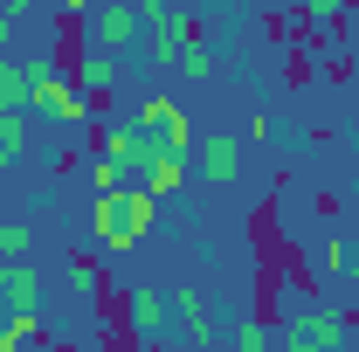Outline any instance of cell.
<instances>
[{"mask_svg": "<svg viewBox=\"0 0 359 352\" xmlns=\"http://www.w3.org/2000/svg\"><path fill=\"white\" fill-rule=\"evenodd\" d=\"M152 221H159V194H145V187H111V194H97V208H90V235H97L104 256H132L138 242L152 235Z\"/></svg>", "mask_w": 359, "mask_h": 352, "instance_id": "cell-1", "label": "cell"}, {"mask_svg": "<svg viewBox=\"0 0 359 352\" xmlns=\"http://www.w3.org/2000/svg\"><path fill=\"white\" fill-rule=\"evenodd\" d=\"M28 104L48 111L55 125H90L97 118V104H90V90L76 76H62L55 62H28Z\"/></svg>", "mask_w": 359, "mask_h": 352, "instance_id": "cell-2", "label": "cell"}, {"mask_svg": "<svg viewBox=\"0 0 359 352\" xmlns=\"http://www.w3.org/2000/svg\"><path fill=\"white\" fill-rule=\"evenodd\" d=\"M194 35V21L180 14V7H166V0H138V55L145 62H180V42Z\"/></svg>", "mask_w": 359, "mask_h": 352, "instance_id": "cell-3", "label": "cell"}, {"mask_svg": "<svg viewBox=\"0 0 359 352\" xmlns=\"http://www.w3.org/2000/svg\"><path fill=\"white\" fill-rule=\"evenodd\" d=\"M132 125L145 132V145H152V152H194V118L180 111L173 97H138Z\"/></svg>", "mask_w": 359, "mask_h": 352, "instance_id": "cell-4", "label": "cell"}, {"mask_svg": "<svg viewBox=\"0 0 359 352\" xmlns=\"http://www.w3.org/2000/svg\"><path fill=\"white\" fill-rule=\"evenodd\" d=\"M283 352H346V325H339V311H304V318H290Z\"/></svg>", "mask_w": 359, "mask_h": 352, "instance_id": "cell-5", "label": "cell"}, {"mask_svg": "<svg viewBox=\"0 0 359 352\" xmlns=\"http://www.w3.org/2000/svg\"><path fill=\"white\" fill-rule=\"evenodd\" d=\"M90 42H97V48H125V42H138V7H125V0L90 7Z\"/></svg>", "mask_w": 359, "mask_h": 352, "instance_id": "cell-6", "label": "cell"}, {"mask_svg": "<svg viewBox=\"0 0 359 352\" xmlns=\"http://www.w3.org/2000/svg\"><path fill=\"white\" fill-rule=\"evenodd\" d=\"M104 152H111V159H118L125 173H145V166L159 159V152L145 145V132H138L132 118H111V125H104Z\"/></svg>", "mask_w": 359, "mask_h": 352, "instance_id": "cell-7", "label": "cell"}, {"mask_svg": "<svg viewBox=\"0 0 359 352\" xmlns=\"http://www.w3.org/2000/svg\"><path fill=\"white\" fill-rule=\"evenodd\" d=\"M166 311H173V290H159V283L132 290V332L138 339H159L166 332Z\"/></svg>", "mask_w": 359, "mask_h": 352, "instance_id": "cell-8", "label": "cell"}, {"mask_svg": "<svg viewBox=\"0 0 359 352\" xmlns=\"http://www.w3.org/2000/svg\"><path fill=\"white\" fill-rule=\"evenodd\" d=\"M0 297H7V311H42V276L28 263H7L0 269Z\"/></svg>", "mask_w": 359, "mask_h": 352, "instance_id": "cell-9", "label": "cell"}, {"mask_svg": "<svg viewBox=\"0 0 359 352\" xmlns=\"http://www.w3.org/2000/svg\"><path fill=\"white\" fill-rule=\"evenodd\" d=\"M201 173L215 180V187H228V180L242 173V145H235V138H208V145H201Z\"/></svg>", "mask_w": 359, "mask_h": 352, "instance_id": "cell-10", "label": "cell"}, {"mask_svg": "<svg viewBox=\"0 0 359 352\" xmlns=\"http://www.w3.org/2000/svg\"><path fill=\"white\" fill-rule=\"evenodd\" d=\"M180 180H187V152H159V159H152V166L138 173V187L166 201V194H180Z\"/></svg>", "mask_w": 359, "mask_h": 352, "instance_id": "cell-11", "label": "cell"}, {"mask_svg": "<svg viewBox=\"0 0 359 352\" xmlns=\"http://www.w3.org/2000/svg\"><path fill=\"white\" fill-rule=\"evenodd\" d=\"M173 318H187V339H194V346H208V339H215V325H208V304H201V290H173Z\"/></svg>", "mask_w": 359, "mask_h": 352, "instance_id": "cell-12", "label": "cell"}, {"mask_svg": "<svg viewBox=\"0 0 359 352\" xmlns=\"http://www.w3.org/2000/svg\"><path fill=\"white\" fill-rule=\"evenodd\" d=\"M76 83H83L90 97H97V90H111V83H118V48H97V42H90V55H83V76H76Z\"/></svg>", "mask_w": 359, "mask_h": 352, "instance_id": "cell-13", "label": "cell"}, {"mask_svg": "<svg viewBox=\"0 0 359 352\" xmlns=\"http://www.w3.org/2000/svg\"><path fill=\"white\" fill-rule=\"evenodd\" d=\"M21 104H28V62L0 55V111H21Z\"/></svg>", "mask_w": 359, "mask_h": 352, "instance_id": "cell-14", "label": "cell"}, {"mask_svg": "<svg viewBox=\"0 0 359 352\" xmlns=\"http://www.w3.org/2000/svg\"><path fill=\"white\" fill-rule=\"evenodd\" d=\"M28 152V118L21 111H0V166H14Z\"/></svg>", "mask_w": 359, "mask_h": 352, "instance_id": "cell-15", "label": "cell"}, {"mask_svg": "<svg viewBox=\"0 0 359 352\" xmlns=\"http://www.w3.org/2000/svg\"><path fill=\"white\" fill-rule=\"evenodd\" d=\"M35 249V221H0V263H21Z\"/></svg>", "mask_w": 359, "mask_h": 352, "instance_id": "cell-16", "label": "cell"}, {"mask_svg": "<svg viewBox=\"0 0 359 352\" xmlns=\"http://www.w3.org/2000/svg\"><path fill=\"white\" fill-rule=\"evenodd\" d=\"M28 339H35V311H7V325H0V352L28 346Z\"/></svg>", "mask_w": 359, "mask_h": 352, "instance_id": "cell-17", "label": "cell"}, {"mask_svg": "<svg viewBox=\"0 0 359 352\" xmlns=\"http://www.w3.org/2000/svg\"><path fill=\"white\" fill-rule=\"evenodd\" d=\"M90 187H97V194H111V187H132V180H125V166H118L111 152H97V159H90Z\"/></svg>", "mask_w": 359, "mask_h": 352, "instance_id": "cell-18", "label": "cell"}, {"mask_svg": "<svg viewBox=\"0 0 359 352\" xmlns=\"http://www.w3.org/2000/svg\"><path fill=\"white\" fill-rule=\"evenodd\" d=\"M180 69H187V76H208V69H215V55H208L201 35H187V42H180Z\"/></svg>", "mask_w": 359, "mask_h": 352, "instance_id": "cell-19", "label": "cell"}, {"mask_svg": "<svg viewBox=\"0 0 359 352\" xmlns=\"http://www.w3.org/2000/svg\"><path fill=\"white\" fill-rule=\"evenodd\" d=\"M69 297H76V304H90V297H97V269H90V263L69 269Z\"/></svg>", "mask_w": 359, "mask_h": 352, "instance_id": "cell-20", "label": "cell"}, {"mask_svg": "<svg viewBox=\"0 0 359 352\" xmlns=\"http://www.w3.org/2000/svg\"><path fill=\"white\" fill-rule=\"evenodd\" d=\"M235 352H269V325H242L235 332Z\"/></svg>", "mask_w": 359, "mask_h": 352, "instance_id": "cell-21", "label": "cell"}, {"mask_svg": "<svg viewBox=\"0 0 359 352\" xmlns=\"http://www.w3.org/2000/svg\"><path fill=\"white\" fill-rule=\"evenodd\" d=\"M55 14H90V7H104V0H48Z\"/></svg>", "mask_w": 359, "mask_h": 352, "instance_id": "cell-22", "label": "cell"}, {"mask_svg": "<svg viewBox=\"0 0 359 352\" xmlns=\"http://www.w3.org/2000/svg\"><path fill=\"white\" fill-rule=\"evenodd\" d=\"M304 7H311L318 21H332V14H339V7H346V0H304Z\"/></svg>", "mask_w": 359, "mask_h": 352, "instance_id": "cell-23", "label": "cell"}, {"mask_svg": "<svg viewBox=\"0 0 359 352\" xmlns=\"http://www.w3.org/2000/svg\"><path fill=\"white\" fill-rule=\"evenodd\" d=\"M346 249H353V276H359V235H353V242H346Z\"/></svg>", "mask_w": 359, "mask_h": 352, "instance_id": "cell-24", "label": "cell"}, {"mask_svg": "<svg viewBox=\"0 0 359 352\" xmlns=\"http://www.w3.org/2000/svg\"><path fill=\"white\" fill-rule=\"evenodd\" d=\"M0 42H7V14H0Z\"/></svg>", "mask_w": 359, "mask_h": 352, "instance_id": "cell-25", "label": "cell"}, {"mask_svg": "<svg viewBox=\"0 0 359 352\" xmlns=\"http://www.w3.org/2000/svg\"><path fill=\"white\" fill-rule=\"evenodd\" d=\"M0 269H7V263H0Z\"/></svg>", "mask_w": 359, "mask_h": 352, "instance_id": "cell-26", "label": "cell"}]
</instances>
